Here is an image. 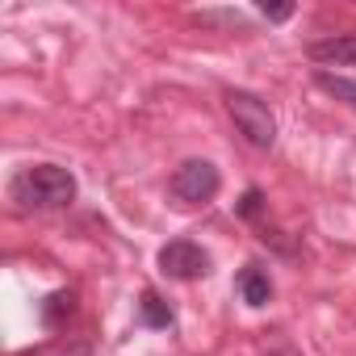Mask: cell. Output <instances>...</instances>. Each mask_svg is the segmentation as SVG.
<instances>
[{"label":"cell","instance_id":"6da1fadb","mask_svg":"<svg viewBox=\"0 0 356 356\" xmlns=\"http://www.w3.org/2000/svg\"><path fill=\"white\" fill-rule=\"evenodd\" d=\"M76 193H80L76 176L59 163H30L9 181V197L22 210H63L76 202Z\"/></svg>","mask_w":356,"mask_h":356},{"label":"cell","instance_id":"7a4b0ae2","mask_svg":"<svg viewBox=\"0 0 356 356\" xmlns=\"http://www.w3.org/2000/svg\"><path fill=\"white\" fill-rule=\"evenodd\" d=\"M222 101H227L231 122L239 126V134H243L256 151H268V147L277 143V118H273L268 101H260V97L248 92V88H227Z\"/></svg>","mask_w":356,"mask_h":356},{"label":"cell","instance_id":"3957f363","mask_svg":"<svg viewBox=\"0 0 356 356\" xmlns=\"http://www.w3.org/2000/svg\"><path fill=\"white\" fill-rule=\"evenodd\" d=\"M168 189H172V197L181 202V206H206V202L218 197L222 176H218V168L210 159H185L181 168L172 172Z\"/></svg>","mask_w":356,"mask_h":356},{"label":"cell","instance_id":"277c9868","mask_svg":"<svg viewBox=\"0 0 356 356\" xmlns=\"http://www.w3.org/2000/svg\"><path fill=\"white\" fill-rule=\"evenodd\" d=\"M155 264H159V273L172 277V281H202V277H210V268H214L210 252H206L202 243H193V239H168V243L159 248Z\"/></svg>","mask_w":356,"mask_h":356},{"label":"cell","instance_id":"5b68a950","mask_svg":"<svg viewBox=\"0 0 356 356\" xmlns=\"http://www.w3.org/2000/svg\"><path fill=\"white\" fill-rule=\"evenodd\" d=\"M306 55L314 63H339V67H356V34H339V38H318L306 47Z\"/></svg>","mask_w":356,"mask_h":356},{"label":"cell","instance_id":"8992f818","mask_svg":"<svg viewBox=\"0 0 356 356\" xmlns=\"http://www.w3.org/2000/svg\"><path fill=\"white\" fill-rule=\"evenodd\" d=\"M235 289H239V298L248 302V306H268L273 302V281H268V273L260 268V264H248V268H239V277H235Z\"/></svg>","mask_w":356,"mask_h":356},{"label":"cell","instance_id":"52a82bcc","mask_svg":"<svg viewBox=\"0 0 356 356\" xmlns=\"http://www.w3.org/2000/svg\"><path fill=\"white\" fill-rule=\"evenodd\" d=\"M38 314H42V327H47V331L67 327V318L76 314V289H55V293L38 306Z\"/></svg>","mask_w":356,"mask_h":356},{"label":"cell","instance_id":"ba28073f","mask_svg":"<svg viewBox=\"0 0 356 356\" xmlns=\"http://www.w3.org/2000/svg\"><path fill=\"white\" fill-rule=\"evenodd\" d=\"M138 323H143V327L163 331V327H172V323H176V310H172L155 289H143V298H138Z\"/></svg>","mask_w":356,"mask_h":356},{"label":"cell","instance_id":"9c48e42d","mask_svg":"<svg viewBox=\"0 0 356 356\" xmlns=\"http://www.w3.org/2000/svg\"><path fill=\"white\" fill-rule=\"evenodd\" d=\"M314 84H318V88H327L331 97H339V101H348V105L356 109V80H343V76H327V72H318V76H314Z\"/></svg>","mask_w":356,"mask_h":356},{"label":"cell","instance_id":"30bf717a","mask_svg":"<svg viewBox=\"0 0 356 356\" xmlns=\"http://www.w3.org/2000/svg\"><path fill=\"white\" fill-rule=\"evenodd\" d=\"M26 356H92V339H63V343H47V348H34Z\"/></svg>","mask_w":356,"mask_h":356},{"label":"cell","instance_id":"8fae6325","mask_svg":"<svg viewBox=\"0 0 356 356\" xmlns=\"http://www.w3.org/2000/svg\"><path fill=\"white\" fill-rule=\"evenodd\" d=\"M235 214H239V218H260V214H264V193H260V189H248V193L239 197Z\"/></svg>","mask_w":356,"mask_h":356},{"label":"cell","instance_id":"7c38bea8","mask_svg":"<svg viewBox=\"0 0 356 356\" xmlns=\"http://www.w3.org/2000/svg\"><path fill=\"white\" fill-rule=\"evenodd\" d=\"M260 13H264L268 22H285V17H293V5H268V0H264Z\"/></svg>","mask_w":356,"mask_h":356},{"label":"cell","instance_id":"4fadbf2b","mask_svg":"<svg viewBox=\"0 0 356 356\" xmlns=\"http://www.w3.org/2000/svg\"><path fill=\"white\" fill-rule=\"evenodd\" d=\"M268 356H298L293 348H277V352H268Z\"/></svg>","mask_w":356,"mask_h":356}]
</instances>
